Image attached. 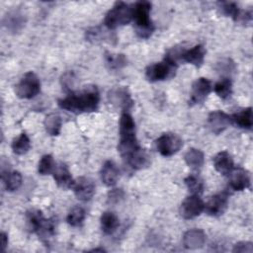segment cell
Listing matches in <instances>:
<instances>
[{
	"label": "cell",
	"instance_id": "obj_22",
	"mask_svg": "<svg viewBox=\"0 0 253 253\" xmlns=\"http://www.w3.org/2000/svg\"><path fill=\"white\" fill-rule=\"evenodd\" d=\"M119 218L112 211H105L101 215V228L105 234L114 233L119 226Z\"/></svg>",
	"mask_w": 253,
	"mask_h": 253
},
{
	"label": "cell",
	"instance_id": "obj_19",
	"mask_svg": "<svg viewBox=\"0 0 253 253\" xmlns=\"http://www.w3.org/2000/svg\"><path fill=\"white\" fill-rule=\"evenodd\" d=\"M120 171L116 163L112 160H107L101 169V180L106 186H114L119 179Z\"/></svg>",
	"mask_w": 253,
	"mask_h": 253
},
{
	"label": "cell",
	"instance_id": "obj_4",
	"mask_svg": "<svg viewBox=\"0 0 253 253\" xmlns=\"http://www.w3.org/2000/svg\"><path fill=\"white\" fill-rule=\"evenodd\" d=\"M132 20V7L128 4L119 1L108 11L104 19V25L109 30L128 24Z\"/></svg>",
	"mask_w": 253,
	"mask_h": 253
},
{
	"label": "cell",
	"instance_id": "obj_25",
	"mask_svg": "<svg viewBox=\"0 0 253 253\" xmlns=\"http://www.w3.org/2000/svg\"><path fill=\"white\" fill-rule=\"evenodd\" d=\"M2 179L5 184V188L9 192L16 191L22 184V175L18 171H7L2 173Z\"/></svg>",
	"mask_w": 253,
	"mask_h": 253
},
{
	"label": "cell",
	"instance_id": "obj_7",
	"mask_svg": "<svg viewBox=\"0 0 253 253\" xmlns=\"http://www.w3.org/2000/svg\"><path fill=\"white\" fill-rule=\"evenodd\" d=\"M183 146L182 138L172 132H166L156 139V148L163 156H172Z\"/></svg>",
	"mask_w": 253,
	"mask_h": 253
},
{
	"label": "cell",
	"instance_id": "obj_30",
	"mask_svg": "<svg viewBox=\"0 0 253 253\" xmlns=\"http://www.w3.org/2000/svg\"><path fill=\"white\" fill-rule=\"evenodd\" d=\"M219 8L222 14L227 17H231L235 22H239L242 10L239 9L235 2H220Z\"/></svg>",
	"mask_w": 253,
	"mask_h": 253
},
{
	"label": "cell",
	"instance_id": "obj_15",
	"mask_svg": "<svg viewBox=\"0 0 253 253\" xmlns=\"http://www.w3.org/2000/svg\"><path fill=\"white\" fill-rule=\"evenodd\" d=\"M229 175V186L234 191H242L250 186V176L248 172L241 168H233Z\"/></svg>",
	"mask_w": 253,
	"mask_h": 253
},
{
	"label": "cell",
	"instance_id": "obj_12",
	"mask_svg": "<svg viewBox=\"0 0 253 253\" xmlns=\"http://www.w3.org/2000/svg\"><path fill=\"white\" fill-rule=\"evenodd\" d=\"M231 123V117L222 111H213L208 117V126L214 134L221 133Z\"/></svg>",
	"mask_w": 253,
	"mask_h": 253
},
{
	"label": "cell",
	"instance_id": "obj_33",
	"mask_svg": "<svg viewBox=\"0 0 253 253\" xmlns=\"http://www.w3.org/2000/svg\"><path fill=\"white\" fill-rule=\"evenodd\" d=\"M85 216H86V213L83 208L74 207L67 214L66 220L71 226H79L83 223Z\"/></svg>",
	"mask_w": 253,
	"mask_h": 253
},
{
	"label": "cell",
	"instance_id": "obj_13",
	"mask_svg": "<svg viewBox=\"0 0 253 253\" xmlns=\"http://www.w3.org/2000/svg\"><path fill=\"white\" fill-rule=\"evenodd\" d=\"M72 188L76 198L82 202L89 201L95 193V184L88 177H79Z\"/></svg>",
	"mask_w": 253,
	"mask_h": 253
},
{
	"label": "cell",
	"instance_id": "obj_28",
	"mask_svg": "<svg viewBox=\"0 0 253 253\" xmlns=\"http://www.w3.org/2000/svg\"><path fill=\"white\" fill-rule=\"evenodd\" d=\"M185 184L192 195H200L204 190L203 179L196 174H190L185 178Z\"/></svg>",
	"mask_w": 253,
	"mask_h": 253
},
{
	"label": "cell",
	"instance_id": "obj_32",
	"mask_svg": "<svg viewBox=\"0 0 253 253\" xmlns=\"http://www.w3.org/2000/svg\"><path fill=\"white\" fill-rule=\"evenodd\" d=\"M44 219L42 212L39 210H32L27 212V223L31 231L37 232Z\"/></svg>",
	"mask_w": 253,
	"mask_h": 253
},
{
	"label": "cell",
	"instance_id": "obj_6",
	"mask_svg": "<svg viewBox=\"0 0 253 253\" xmlns=\"http://www.w3.org/2000/svg\"><path fill=\"white\" fill-rule=\"evenodd\" d=\"M177 70V64L164 58L161 62L153 63L145 69V77L150 82L163 81L172 78Z\"/></svg>",
	"mask_w": 253,
	"mask_h": 253
},
{
	"label": "cell",
	"instance_id": "obj_35",
	"mask_svg": "<svg viewBox=\"0 0 253 253\" xmlns=\"http://www.w3.org/2000/svg\"><path fill=\"white\" fill-rule=\"evenodd\" d=\"M54 168H55V163L52 156L49 154H45L41 158L39 162L38 171L41 175H48L50 173H53Z\"/></svg>",
	"mask_w": 253,
	"mask_h": 253
},
{
	"label": "cell",
	"instance_id": "obj_3",
	"mask_svg": "<svg viewBox=\"0 0 253 253\" xmlns=\"http://www.w3.org/2000/svg\"><path fill=\"white\" fill-rule=\"evenodd\" d=\"M150 11L151 3L148 1H137L132 6L134 31L140 39H148L154 32V25L150 20Z\"/></svg>",
	"mask_w": 253,
	"mask_h": 253
},
{
	"label": "cell",
	"instance_id": "obj_29",
	"mask_svg": "<svg viewBox=\"0 0 253 253\" xmlns=\"http://www.w3.org/2000/svg\"><path fill=\"white\" fill-rule=\"evenodd\" d=\"M213 90L219 98H221V99L228 98L231 95V92H232L231 80L227 77H224V78L220 79L219 81H217L214 84Z\"/></svg>",
	"mask_w": 253,
	"mask_h": 253
},
{
	"label": "cell",
	"instance_id": "obj_14",
	"mask_svg": "<svg viewBox=\"0 0 253 253\" xmlns=\"http://www.w3.org/2000/svg\"><path fill=\"white\" fill-rule=\"evenodd\" d=\"M206 50L202 44H196L190 49L182 48L179 54V60L188 62L196 67H200L205 59Z\"/></svg>",
	"mask_w": 253,
	"mask_h": 253
},
{
	"label": "cell",
	"instance_id": "obj_17",
	"mask_svg": "<svg viewBox=\"0 0 253 253\" xmlns=\"http://www.w3.org/2000/svg\"><path fill=\"white\" fill-rule=\"evenodd\" d=\"M53 178L58 187L62 189L72 188L74 185V180L70 174V171L66 164L60 162L57 164L53 170Z\"/></svg>",
	"mask_w": 253,
	"mask_h": 253
},
{
	"label": "cell",
	"instance_id": "obj_8",
	"mask_svg": "<svg viewBox=\"0 0 253 253\" xmlns=\"http://www.w3.org/2000/svg\"><path fill=\"white\" fill-rule=\"evenodd\" d=\"M108 99L112 105L121 108L124 112H128L133 106V100L126 87H115L111 89L108 93Z\"/></svg>",
	"mask_w": 253,
	"mask_h": 253
},
{
	"label": "cell",
	"instance_id": "obj_36",
	"mask_svg": "<svg viewBox=\"0 0 253 253\" xmlns=\"http://www.w3.org/2000/svg\"><path fill=\"white\" fill-rule=\"evenodd\" d=\"M124 198V192L121 189L111 190L108 194V202L111 204H117Z\"/></svg>",
	"mask_w": 253,
	"mask_h": 253
},
{
	"label": "cell",
	"instance_id": "obj_10",
	"mask_svg": "<svg viewBox=\"0 0 253 253\" xmlns=\"http://www.w3.org/2000/svg\"><path fill=\"white\" fill-rule=\"evenodd\" d=\"M211 91V83L205 77L198 78L194 81L191 89V96L189 100L190 105H197L203 103Z\"/></svg>",
	"mask_w": 253,
	"mask_h": 253
},
{
	"label": "cell",
	"instance_id": "obj_24",
	"mask_svg": "<svg viewBox=\"0 0 253 253\" xmlns=\"http://www.w3.org/2000/svg\"><path fill=\"white\" fill-rule=\"evenodd\" d=\"M25 24L23 14L18 11L8 13L4 18V26L11 32H18Z\"/></svg>",
	"mask_w": 253,
	"mask_h": 253
},
{
	"label": "cell",
	"instance_id": "obj_1",
	"mask_svg": "<svg viewBox=\"0 0 253 253\" xmlns=\"http://www.w3.org/2000/svg\"><path fill=\"white\" fill-rule=\"evenodd\" d=\"M100 95L96 86H86L82 91L70 93L58 100V106L74 114L92 113L98 109Z\"/></svg>",
	"mask_w": 253,
	"mask_h": 253
},
{
	"label": "cell",
	"instance_id": "obj_16",
	"mask_svg": "<svg viewBox=\"0 0 253 253\" xmlns=\"http://www.w3.org/2000/svg\"><path fill=\"white\" fill-rule=\"evenodd\" d=\"M206 242V234L202 229L193 228L186 231L183 235V245L187 249H198L203 247Z\"/></svg>",
	"mask_w": 253,
	"mask_h": 253
},
{
	"label": "cell",
	"instance_id": "obj_26",
	"mask_svg": "<svg viewBox=\"0 0 253 253\" xmlns=\"http://www.w3.org/2000/svg\"><path fill=\"white\" fill-rule=\"evenodd\" d=\"M43 126L50 135H58L61 128V119L56 114H49L44 118Z\"/></svg>",
	"mask_w": 253,
	"mask_h": 253
},
{
	"label": "cell",
	"instance_id": "obj_11",
	"mask_svg": "<svg viewBox=\"0 0 253 253\" xmlns=\"http://www.w3.org/2000/svg\"><path fill=\"white\" fill-rule=\"evenodd\" d=\"M227 204L228 194L225 191H223L211 197L210 200L205 205L204 211L211 216H219L225 211Z\"/></svg>",
	"mask_w": 253,
	"mask_h": 253
},
{
	"label": "cell",
	"instance_id": "obj_9",
	"mask_svg": "<svg viewBox=\"0 0 253 253\" xmlns=\"http://www.w3.org/2000/svg\"><path fill=\"white\" fill-rule=\"evenodd\" d=\"M205 204L199 195L187 197L180 206V214L185 219H191L201 214L204 211Z\"/></svg>",
	"mask_w": 253,
	"mask_h": 253
},
{
	"label": "cell",
	"instance_id": "obj_34",
	"mask_svg": "<svg viewBox=\"0 0 253 253\" xmlns=\"http://www.w3.org/2000/svg\"><path fill=\"white\" fill-rule=\"evenodd\" d=\"M86 38L91 42H102L107 39L111 40L112 36H111V34H108L107 31L102 30L99 27H96V28H92L86 32Z\"/></svg>",
	"mask_w": 253,
	"mask_h": 253
},
{
	"label": "cell",
	"instance_id": "obj_37",
	"mask_svg": "<svg viewBox=\"0 0 253 253\" xmlns=\"http://www.w3.org/2000/svg\"><path fill=\"white\" fill-rule=\"evenodd\" d=\"M233 252H240V253H251L253 251V245L251 242H238L234 245V248L232 250Z\"/></svg>",
	"mask_w": 253,
	"mask_h": 253
},
{
	"label": "cell",
	"instance_id": "obj_31",
	"mask_svg": "<svg viewBox=\"0 0 253 253\" xmlns=\"http://www.w3.org/2000/svg\"><path fill=\"white\" fill-rule=\"evenodd\" d=\"M105 61L107 66L112 70H118L126 65V58L124 54H114L106 52Z\"/></svg>",
	"mask_w": 253,
	"mask_h": 253
},
{
	"label": "cell",
	"instance_id": "obj_18",
	"mask_svg": "<svg viewBox=\"0 0 253 253\" xmlns=\"http://www.w3.org/2000/svg\"><path fill=\"white\" fill-rule=\"evenodd\" d=\"M212 161H213V166L215 170L224 176L228 175L231 172V170L234 168L233 159L231 155L225 150L216 153Z\"/></svg>",
	"mask_w": 253,
	"mask_h": 253
},
{
	"label": "cell",
	"instance_id": "obj_21",
	"mask_svg": "<svg viewBox=\"0 0 253 253\" xmlns=\"http://www.w3.org/2000/svg\"><path fill=\"white\" fill-rule=\"evenodd\" d=\"M231 117V122L236 125L237 126L245 129H251L253 126V119H252V108L248 107L245 108Z\"/></svg>",
	"mask_w": 253,
	"mask_h": 253
},
{
	"label": "cell",
	"instance_id": "obj_5",
	"mask_svg": "<svg viewBox=\"0 0 253 253\" xmlns=\"http://www.w3.org/2000/svg\"><path fill=\"white\" fill-rule=\"evenodd\" d=\"M41 91V82L37 74L29 71L15 86V93L21 99H32Z\"/></svg>",
	"mask_w": 253,
	"mask_h": 253
},
{
	"label": "cell",
	"instance_id": "obj_38",
	"mask_svg": "<svg viewBox=\"0 0 253 253\" xmlns=\"http://www.w3.org/2000/svg\"><path fill=\"white\" fill-rule=\"evenodd\" d=\"M8 245V235L5 232H1V251L4 252Z\"/></svg>",
	"mask_w": 253,
	"mask_h": 253
},
{
	"label": "cell",
	"instance_id": "obj_27",
	"mask_svg": "<svg viewBox=\"0 0 253 253\" xmlns=\"http://www.w3.org/2000/svg\"><path fill=\"white\" fill-rule=\"evenodd\" d=\"M31 147V141L29 136L23 132L12 142V150L18 155H23L29 151Z\"/></svg>",
	"mask_w": 253,
	"mask_h": 253
},
{
	"label": "cell",
	"instance_id": "obj_2",
	"mask_svg": "<svg viewBox=\"0 0 253 253\" xmlns=\"http://www.w3.org/2000/svg\"><path fill=\"white\" fill-rule=\"evenodd\" d=\"M140 148L135 135V124L128 112H123L120 119V141L118 151L126 160L133 152Z\"/></svg>",
	"mask_w": 253,
	"mask_h": 253
},
{
	"label": "cell",
	"instance_id": "obj_23",
	"mask_svg": "<svg viewBox=\"0 0 253 253\" xmlns=\"http://www.w3.org/2000/svg\"><path fill=\"white\" fill-rule=\"evenodd\" d=\"M186 164L192 169H200L204 165V153L197 148H190L184 155Z\"/></svg>",
	"mask_w": 253,
	"mask_h": 253
},
{
	"label": "cell",
	"instance_id": "obj_20",
	"mask_svg": "<svg viewBox=\"0 0 253 253\" xmlns=\"http://www.w3.org/2000/svg\"><path fill=\"white\" fill-rule=\"evenodd\" d=\"M126 163L133 169H142L150 164V155L143 148L137 149L126 160Z\"/></svg>",
	"mask_w": 253,
	"mask_h": 253
}]
</instances>
